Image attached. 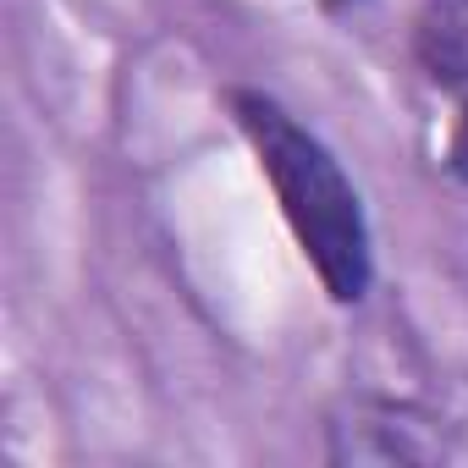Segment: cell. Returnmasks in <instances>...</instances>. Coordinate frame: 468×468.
<instances>
[{
    "label": "cell",
    "instance_id": "1",
    "mask_svg": "<svg viewBox=\"0 0 468 468\" xmlns=\"http://www.w3.org/2000/svg\"><path fill=\"white\" fill-rule=\"evenodd\" d=\"M226 111L249 138L282 220L292 231L298 254L320 276L331 303H358L375 282V254H369V220L364 198L347 182L342 160L265 89H226Z\"/></svg>",
    "mask_w": 468,
    "mask_h": 468
},
{
    "label": "cell",
    "instance_id": "2",
    "mask_svg": "<svg viewBox=\"0 0 468 468\" xmlns=\"http://www.w3.org/2000/svg\"><path fill=\"white\" fill-rule=\"evenodd\" d=\"M424 424H408L397 402H353V419L331 424V463H430L441 441H419Z\"/></svg>",
    "mask_w": 468,
    "mask_h": 468
},
{
    "label": "cell",
    "instance_id": "3",
    "mask_svg": "<svg viewBox=\"0 0 468 468\" xmlns=\"http://www.w3.org/2000/svg\"><path fill=\"white\" fill-rule=\"evenodd\" d=\"M413 56L441 89H468V0H419Z\"/></svg>",
    "mask_w": 468,
    "mask_h": 468
},
{
    "label": "cell",
    "instance_id": "4",
    "mask_svg": "<svg viewBox=\"0 0 468 468\" xmlns=\"http://www.w3.org/2000/svg\"><path fill=\"white\" fill-rule=\"evenodd\" d=\"M446 165H452V176H463V182H468V100H463L457 127H452V138H446Z\"/></svg>",
    "mask_w": 468,
    "mask_h": 468
}]
</instances>
